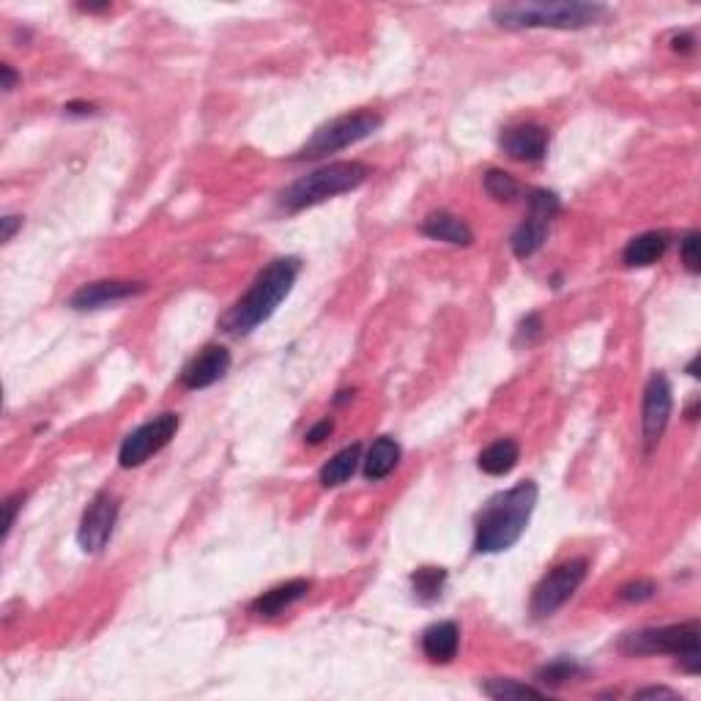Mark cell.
Wrapping results in <instances>:
<instances>
[{
    "label": "cell",
    "mask_w": 701,
    "mask_h": 701,
    "mask_svg": "<svg viewBox=\"0 0 701 701\" xmlns=\"http://www.w3.org/2000/svg\"><path fill=\"white\" fill-rule=\"evenodd\" d=\"M671 411H674V392H671L669 378L655 373L647 381L644 403H641V436H644L647 452L655 450V444L663 439V433L669 428Z\"/></svg>",
    "instance_id": "obj_10"
},
{
    "label": "cell",
    "mask_w": 701,
    "mask_h": 701,
    "mask_svg": "<svg viewBox=\"0 0 701 701\" xmlns=\"http://www.w3.org/2000/svg\"><path fill=\"white\" fill-rule=\"evenodd\" d=\"M701 628L699 622H682V625H666V628H644L628 633L619 641V649L625 655H677L682 669L696 674L701 666Z\"/></svg>",
    "instance_id": "obj_5"
},
{
    "label": "cell",
    "mask_w": 701,
    "mask_h": 701,
    "mask_svg": "<svg viewBox=\"0 0 701 701\" xmlns=\"http://www.w3.org/2000/svg\"><path fill=\"white\" fill-rule=\"evenodd\" d=\"M178 425H181V419H178V414H170V411L148 419L146 425H140V428H135L126 436L121 450H118V463L124 469L143 466L151 455H157L159 450L168 447L170 439L178 433Z\"/></svg>",
    "instance_id": "obj_9"
},
{
    "label": "cell",
    "mask_w": 701,
    "mask_h": 701,
    "mask_svg": "<svg viewBox=\"0 0 701 701\" xmlns=\"http://www.w3.org/2000/svg\"><path fill=\"white\" fill-rule=\"evenodd\" d=\"M381 124H384V118L373 113V110H356V113H348V116L332 118L329 124L315 129L313 137L293 154V159L329 157L335 151H343V148L370 137Z\"/></svg>",
    "instance_id": "obj_6"
},
{
    "label": "cell",
    "mask_w": 701,
    "mask_h": 701,
    "mask_svg": "<svg viewBox=\"0 0 701 701\" xmlns=\"http://www.w3.org/2000/svg\"><path fill=\"white\" fill-rule=\"evenodd\" d=\"M0 74H3V91H14L17 88V72L11 69L9 63L0 66Z\"/></svg>",
    "instance_id": "obj_33"
},
{
    "label": "cell",
    "mask_w": 701,
    "mask_h": 701,
    "mask_svg": "<svg viewBox=\"0 0 701 701\" xmlns=\"http://www.w3.org/2000/svg\"><path fill=\"white\" fill-rule=\"evenodd\" d=\"M537 485L532 480L518 482L510 491L496 493L477 515L474 526V551L477 554H502L510 551L532 521L537 507Z\"/></svg>",
    "instance_id": "obj_1"
},
{
    "label": "cell",
    "mask_w": 701,
    "mask_h": 701,
    "mask_svg": "<svg viewBox=\"0 0 701 701\" xmlns=\"http://www.w3.org/2000/svg\"><path fill=\"white\" fill-rule=\"evenodd\" d=\"M302 272V261L285 255V258H274L266 269L258 272V277L252 280L247 293L241 296L239 302L233 304L228 313L222 315L220 326L228 335H250L252 329H258L263 321H269L274 310L285 302V296L291 293L296 277Z\"/></svg>",
    "instance_id": "obj_2"
},
{
    "label": "cell",
    "mask_w": 701,
    "mask_h": 701,
    "mask_svg": "<svg viewBox=\"0 0 701 701\" xmlns=\"http://www.w3.org/2000/svg\"><path fill=\"white\" fill-rule=\"evenodd\" d=\"M482 184H485V192H488L493 200H499V203H510V200H515L521 195V184H518L510 173H504V170L499 168L488 170L485 178H482Z\"/></svg>",
    "instance_id": "obj_24"
},
{
    "label": "cell",
    "mask_w": 701,
    "mask_h": 701,
    "mask_svg": "<svg viewBox=\"0 0 701 701\" xmlns=\"http://www.w3.org/2000/svg\"><path fill=\"white\" fill-rule=\"evenodd\" d=\"M526 203H529V214H526V220L515 228L513 239H510L515 258H532L534 252L540 250L545 244V239H548L551 220L562 211L559 195L548 192V189H532Z\"/></svg>",
    "instance_id": "obj_8"
},
{
    "label": "cell",
    "mask_w": 701,
    "mask_h": 701,
    "mask_svg": "<svg viewBox=\"0 0 701 701\" xmlns=\"http://www.w3.org/2000/svg\"><path fill=\"white\" fill-rule=\"evenodd\" d=\"M548 143H551V135L540 124L510 126L499 137L504 154L510 159H518V162H543L548 154Z\"/></svg>",
    "instance_id": "obj_13"
},
{
    "label": "cell",
    "mask_w": 701,
    "mask_h": 701,
    "mask_svg": "<svg viewBox=\"0 0 701 701\" xmlns=\"http://www.w3.org/2000/svg\"><path fill=\"white\" fill-rule=\"evenodd\" d=\"M461 647V630L455 622H436L422 633V652L430 663H450Z\"/></svg>",
    "instance_id": "obj_17"
},
{
    "label": "cell",
    "mask_w": 701,
    "mask_h": 701,
    "mask_svg": "<svg viewBox=\"0 0 701 701\" xmlns=\"http://www.w3.org/2000/svg\"><path fill=\"white\" fill-rule=\"evenodd\" d=\"M578 674H584V669L578 666L576 660L556 658L537 671V682H543V685H565L567 680H576Z\"/></svg>",
    "instance_id": "obj_25"
},
{
    "label": "cell",
    "mask_w": 701,
    "mask_h": 701,
    "mask_svg": "<svg viewBox=\"0 0 701 701\" xmlns=\"http://www.w3.org/2000/svg\"><path fill=\"white\" fill-rule=\"evenodd\" d=\"M666 250H669V236L663 231H647L628 241L622 261L628 266H652L666 255Z\"/></svg>",
    "instance_id": "obj_18"
},
{
    "label": "cell",
    "mask_w": 701,
    "mask_h": 701,
    "mask_svg": "<svg viewBox=\"0 0 701 701\" xmlns=\"http://www.w3.org/2000/svg\"><path fill=\"white\" fill-rule=\"evenodd\" d=\"M691 44H693L691 36H682V39H674V50H685V53H688V50H691Z\"/></svg>",
    "instance_id": "obj_35"
},
{
    "label": "cell",
    "mask_w": 701,
    "mask_h": 701,
    "mask_svg": "<svg viewBox=\"0 0 701 701\" xmlns=\"http://www.w3.org/2000/svg\"><path fill=\"white\" fill-rule=\"evenodd\" d=\"M118 499L113 493H96L91 504L85 507L83 518H80V529H77V543L85 554H99L107 545V540L113 537L118 521Z\"/></svg>",
    "instance_id": "obj_11"
},
{
    "label": "cell",
    "mask_w": 701,
    "mask_h": 701,
    "mask_svg": "<svg viewBox=\"0 0 701 701\" xmlns=\"http://www.w3.org/2000/svg\"><path fill=\"white\" fill-rule=\"evenodd\" d=\"M370 178V168L365 162H332L324 168L313 170L307 176L296 178L291 187L280 192V206L285 211H302L318 206L329 198L346 195L351 189L362 187Z\"/></svg>",
    "instance_id": "obj_4"
},
{
    "label": "cell",
    "mask_w": 701,
    "mask_h": 701,
    "mask_svg": "<svg viewBox=\"0 0 701 701\" xmlns=\"http://www.w3.org/2000/svg\"><path fill=\"white\" fill-rule=\"evenodd\" d=\"M518 458H521V447H518V441L499 439V441H493V444H488V447L480 452L477 463H480V469L485 471V474H491V477H504V474H510V471L515 469Z\"/></svg>",
    "instance_id": "obj_20"
},
{
    "label": "cell",
    "mask_w": 701,
    "mask_h": 701,
    "mask_svg": "<svg viewBox=\"0 0 701 701\" xmlns=\"http://www.w3.org/2000/svg\"><path fill=\"white\" fill-rule=\"evenodd\" d=\"M540 335H543V321H540V315H526L524 321H521V326H518V343H521V346H532L534 340H540Z\"/></svg>",
    "instance_id": "obj_28"
},
{
    "label": "cell",
    "mask_w": 701,
    "mask_h": 701,
    "mask_svg": "<svg viewBox=\"0 0 701 701\" xmlns=\"http://www.w3.org/2000/svg\"><path fill=\"white\" fill-rule=\"evenodd\" d=\"M0 225H3V233H0V239L11 241V239H14V233H17L22 228V220H20V217H14V214H6V217L0 220Z\"/></svg>",
    "instance_id": "obj_31"
},
{
    "label": "cell",
    "mask_w": 701,
    "mask_h": 701,
    "mask_svg": "<svg viewBox=\"0 0 701 701\" xmlns=\"http://www.w3.org/2000/svg\"><path fill=\"white\" fill-rule=\"evenodd\" d=\"M146 293V283H132V280H102V283H88L83 288H77L74 296L69 299L72 310L88 313V310H102L110 304L126 302L132 296Z\"/></svg>",
    "instance_id": "obj_12"
},
{
    "label": "cell",
    "mask_w": 701,
    "mask_h": 701,
    "mask_svg": "<svg viewBox=\"0 0 701 701\" xmlns=\"http://www.w3.org/2000/svg\"><path fill=\"white\" fill-rule=\"evenodd\" d=\"M586 573H589V562H586L584 556L567 559L562 565H556L551 573H545L543 581L534 586L532 592V617H554L556 611L576 595L578 586L586 581Z\"/></svg>",
    "instance_id": "obj_7"
},
{
    "label": "cell",
    "mask_w": 701,
    "mask_h": 701,
    "mask_svg": "<svg viewBox=\"0 0 701 701\" xmlns=\"http://www.w3.org/2000/svg\"><path fill=\"white\" fill-rule=\"evenodd\" d=\"M699 244H701V236L699 231H691L685 233L680 239V255H682V263H685V269L691 274H699L701 272V255H699Z\"/></svg>",
    "instance_id": "obj_26"
},
{
    "label": "cell",
    "mask_w": 701,
    "mask_h": 701,
    "mask_svg": "<svg viewBox=\"0 0 701 701\" xmlns=\"http://www.w3.org/2000/svg\"><path fill=\"white\" fill-rule=\"evenodd\" d=\"M400 463V444L389 436H381V439L373 441V447L367 450L365 461H362V469H365L367 480H384L389 477L395 466Z\"/></svg>",
    "instance_id": "obj_19"
},
{
    "label": "cell",
    "mask_w": 701,
    "mask_h": 701,
    "mask_svg": "<svg viewBox=\"0 0 701 701\" xmlns=\"http://www.w3.org/2000/svg\"><path fill=\"white\" fill-rule=\"evenodd\" d=\"M655 592H658V586L652 584V581H633V584L619 589V597L628 600V603H644V600H652Z\"/></svg>",
    "instance_id": "obj_27"
},
{
    "label": "cell",
    "mask_w": 701,
    "mask_h": 701,
    "mask_svg": "<svg viewBox=\"0 0 701 701\" xmlns=\"http://www.w3.org/2000/svg\"><path fill=\"white\" fill-rule=\"evenodd\" d=\"M422 236H428L433 241H444V244H452V247H469L474 241V233L466 225V220L455 217L450 211H433L428 214L422 225H419Z\"/></svg>",
    "instance_id": "obj_16"
},
{
    "label": "cell",
    "mask_w": 701,
    "mask_h": 701,
    "mask_svg": "<svg viewBox=\"0 0 701 701\" xmlns=\"http://www.w3.org/2000/svg\"><path fill=\"white\" fill-rule=\"evenodd\" d=\"M310 586L313 584L307 578H293V581L272 586L269 592H263V595L252 600L250 611L258 614V617H280L283 611H288V608L310 595Z\"/></svg>",
    "instance_id": "obj_15"
},
{
    "label": "cell",
    "mask_w": 701,
    "mask_h": 701,
    "mask_svg": "<svg viewBox=\"0 0 701 701\" xmlns=\"http://www.w3.org/2000/svg\"><path fill=\"white\" fill-rule=\"evenodd\" d=\"M332 430H335V419H321L318 425H313V428L307 430V436H304V441L307 444H321V441H326L329 436H332Z\"/></svg>",
    "instance_id": "obj_30"
},
{
    "label": "cell",
    "mask_w": 701,
    "mask_h": 701,
    "mask_svg": "<svg viewBox=\"0 0 701 701\" xmlns=\"http://www.w3.org/2000/svg\"><path fill=\"white\" fill-rule=\"evenodd\" d=\"M680 693L671 691V688H644V691L636 693V699H677Z\"/></svg>",
    "instance_id": "obj_32"
},
{
    "label": "cell",
    "mask_w": 701,
    "mask_h": 701,
    "mask_svg": "<svg viewBox=\"0 0 701 701\" xmlns=\"http://www.w3.org/2000/svg\"><path fill=\"white\" fill-rule=\"evenodd\" d=\"M233 356L225 346H206L184 370H181V384L187 389L214 387L225 373L231 370Z\"/></svg>",
    "instance_id": "obj_14"
},
{
    "label": "cell",
    "mask_w": 701,
    "mask_h": 701,
    "mask_svg": "<svg viewBox=\"0 0 701 701\" xmlns=\"http://www.w3.org/2000/svg\"><path fill=\"white\" fill-rule=\"evenodd\" d=\"M447 584V570L444 567H419L411 573V589L419 603H436Z\"/></svg>",
    "instance_id": "obj_23"
},
{
    "label": "cell",
    "mask_w": 701,
    "mask_h": 701,
    "mask_svg": "<svg viewBox=\"0 0 701 701\" xmlns=\"http://www.w3.org/2000/svg\"><path fill=\"white\" fill-rule=\"evenodd\" d=\"M496 25L510 28V31H524V28H554V31H578L589 28L608 17L606 6L600 3H507L496 6L491 11Z\"/></svg>",
    "instance_id": "obj_3"
},
{
    "label": "cell",
    "mask_w": 701,
    "mask_h": 701,
    "mask_svg": "<svg viewBox=\"0 0 701 701\" xmlns=\"http://www.w3.org/2000/svg\"><path fill=\"white\" fill-rule=\"evenodd\" d=\"M359 463H362V444H351V447L340 450L335 458H329V461L324 463V469L318 474V482H321L324 488H337V485H343V482H348L354 477Z\"/></svg>",
    "instance_id": "obj_21"
},
{
    "label": "cell",
    "mask_w": 701,
    "mask_h": 701,
    "mask_svg": "<svg viewBox=\"0 0 701 701\" xmlns=\"http://www.w3.org/2000/svg\"><path fill=\"white\" fill-rule=\"evenodd\" d=\"M22 502H25V493H14V496H9V499L3 502V510H6V524H3V540L9 537L11 526H14V521H17V513H20Z\"/></svg>",
    "instance_id": "obj_29"
},
{
    "label": "cell",
    "mask_w": 701,
    "mask_h": 701,
    "mask_svg": "<svg viewBox=\"0 0 701 701\" xmlns=\"http://www.w3.org/2000/svg\"><path fill=\"white\" fill-rule=\"evenodd\" d=\"M110 9V3H105V6H91V3H83L80 6V11H88V14H96V11H107Z\"/></svg>",
    "instance_id": "obj_36"
},
{
    "label": "cell",
    "mask_w": 701,
    "mask_h": 701,
    "mask_svg": "<svg viewBox=\"0 0 701 701\" xmlns=\"http://www.w3.org/2000/svg\"><path fill=\"white\" fill-rule=\"evenodd\" d=\"M63 110H66L69 116H91V113H94V105H85V102H69Z\"/></svg>",
    "instance_id": "obj_34"
},
{
    "label": "cell",
    "mask_w": 701,
    "mask_h": 701,
    "mask_svg": "<svg viewBox=\"0 0 701 701\" xmlns=\"http://www.w3.org/2000/svg\"><path fill=\"white\" fill-rule=\"evenodd\" d=\"M480 691L485 696H491L496 701H510V699H545L548 693L543 688H534L529 682L518 680H504V677H496V680L482 682Z\"/></svg>",
    "instance_id": "obj_22"
}]
</instances>
